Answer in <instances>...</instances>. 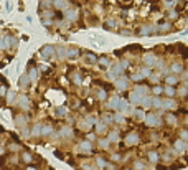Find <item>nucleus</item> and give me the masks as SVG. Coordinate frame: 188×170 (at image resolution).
<instances>
[{
    "label": "nucleus",
    "instance_id": "58836bf2",
    "mask_svg": "<svg viewBox=\"0 0 188 170\" xmlns=\"http://www.w3.org/2000/svg\"><path fill=\"white\" fill-rule=\"evenodd\" d=\"M56 7L58 8H63L64 7V2H63V0H56Z\"/></svg>",
    "mask_w": 188,
    "mask_h": 170
},
{
    "label": "nucleus",
    "instance_id": "de8ad7c7",
    "mask_svg": "<svg viewBox=\"0 0 188 170\" xmlns=\"http://www.w3.org/2000/svg\"><path fill=\"white\" fill-rule=\"evenodd\" d=\"M27 170H37V168H35V167H32V165H30V167H27Z\"/></svg>",
    "mask_w": 188,
    "mask_h": 170
},
{
    "label": "nucleus",
    "instance_id": "393cba45",
    "mask_svg": "<svg viewBox=\"0 0 188 170\" xmlns=\"http://www.w3.org/2000/svg\"><path fill=\"white\" fill-rule=\"evenodd\" d=\"M94 61H96V56H94V55H87L86 63H94Z\"/></svg>",
    "mask_w": 188,
    "mask_h": 170
},
{
    "label": "nucleus",
    "instance_id": "4be33fe9",
    "mask_svg": "<svg viewBox=\"0 0 188 170\" xmlns=\"http://www.w3.org/2000/svg\"><path fill=\"white\" fill-rule=\"evenodd\" d=\"M37 76H38V73H37V69H32V71H30V76H28V78H30V79H37Z\"/></svg>",
    "mask_w": 188,
    "mask_h": 170
},
{
    "label": "nucleus",
    "instance_id": "20e7f679",
    "mask_svg": "<svg viewBox=\"0 0 188 170\" xmlns=\"http://www.w3.org/2000/svg\"><path fill=\"white\" fill-rule=\"evenodd\" d=\"M18 106H20L22 109H28V106H30V101H28L27 96H20V99H18Z\"/></svg>",
    "mask_w": 188,
    "mask_h": 170
},
{
    "label": "nucleus",
    "instance_id": "f3484780",
    "mask_svg": "<svg viewBox=\"0 0 188 170\" xmlns=\"http://www.w3.org/2000/svg\"><path fill=\"white\" fill-rule=\"evenodd\" d=\"M175 147H177V150H183V147H185L183 140H177V142H175Z\"/></svg>",
    "mask_w": 188,
    "mask_h": 170
},
{
    "label": "nucleus",
    "instance_id": "cd10ccee",
    "mask_svg": "<svg viewBox=\"0 0 188 170\" xmlns=\"http://www.w3.org/2000/svg\"><path fill=\"white\" fill-rule=\"evenodd\" d=\"M97 98H99V99H106V91L99 89V91H97Z\"/></svg>",
    "mask_w": 188,
    "mask_h": 170
},
{
    "label": "nucleus",
    "instance_id": "412c9836",
    "mask_svg": "<svg viewBox=\"0 0 188 170\" xmlns=\"http://www.w3.org/2000/svg\"><path fill=\"white\" fill-rule=\"evenodd\" d=\"M107 140H109V142H114V140H117V132H111Z\"/></svg>",
    "mask_w": 188,
    "mask_h": 170
},
{
    "label": "nucleus",
    "instance_id": "f03ea898",
    "mask_svg": "<svg viewBox=\"0 0 188 170\" xmlns=\"http://www.w3.org/2000/svg\"><path fill=\"white\" fill-rule=\"evenodd\" d=\"M3 43H5V48L12 50L13 46H17V40L13 37H7V38H3Z\"/></svg>",
    "mask_w": 188,
    "mask_h": 170
},
{
    "label": "nucleus",
    "instance_id": "7ed1b4c3",
    "mask_svg": "<svg viewBox=\"0 0 188 170\" xmlns=\"http://www.w3.org/2000/svg\"><path fill=\"white\" fill-rule=\"evenodd\" d=\"M79 149L83 150V152H86V154H87V152H91L92 145H91V142H89V140H83V142L79 144Z\"/></svg>",
    "mask_w": 188,
    "mask_h": 170
},
{
    "label": "nucleus",
    "instance_id": "dca6fc26",
    "mask_svg": "<svg viewBox=\"0 0 188 170\" xmlns=\"http://www.w3.org/2000/svg\"><path fill=\"white\" fill-rule=\"evenodd\" d=\"M25 116H17V124H18V126H23V124H25Z\"/></svg>",
    "mask_w": 188,
    "mask_h": 170
},
{
    "label": "nucleus",
    "instance_id": "2f4dec72",
    "mask_svg": "<svg viewBox=\"0 0 188 170\" xmlns=\"http://www.w3.org/2000/svg\"><path fill=\"white\" fill-rule=\"evenodd\" d=\"M180 136H181V140H183V139L188 140V131H181V132H180Z\"/></svg>",
    "mask_w": 188,
    "mask_h": 170
},
{
    "label": "nucleus",
    "instance_id": "423d86ee",
    "mask_svg": "<svg viewBox=\"0 0 188 170\" xmlns=\"http://www.w3.org/2000/svg\"><path fill=\"white\" fill-rule=\"evenodd\" d=\"M158 124V117H155L154 114H149L147 116V126H155Z\"/></svg>",
    "mask_w": 188,
    "mask_h": 170
},
{
    "label": "nucleus",
    "instance_id": "37998d69",
    "mask_svg": "<svg viewBox=\"0 0 188 170\" xmlns=\"http://www.w3.org/2000/svg\"><path fill=\"white\" fill-rule=\"evenodd\" d=\"M154 92H155V94H160V92H162V88H154Z\"/></svg>",
    "mask_w": 188,
    "mask_h": 170
},
{
    "label": "nucleus",
    "instance_id": "4c0bfd02",
    "mask_svg": "<svg viewBox=\"0 0 188 170\" xmlns=\"http://www.w3.org/2000/svg\"><path fill=\"white\" fill-rule=\"evenodd\" d=\"M73 81H74L76 84H79V83H81V78H79L78 74H74V76H73Z\"/></svg>",
    "mask_w": 188,
    "mask_h": 170
},
{
    "label": "nucleus",
    "instance_id": "9b49d317",
    "mask_svg": "<svg viewBox=\"0 0 188 170\" xmlns=\"http://www.w3.org/2000/svg\"><path fill=\"white\" fill-rule=\"evenodd\" d=\"M76 17H78V12L76 10H68L66 12V18L68 20H76Z\"/></svg>",
    "mask_w": 188,
    "mask_h": 170
},
{
    "label": "nucleus",
    "instance_id": "9d476101",
    "mask_svg": "<svg viewBox=\"0 0 188 170\" xmlns=\"http://www.w3.org/2000/svg\"><path fill=\"white\" fill-rule=\"evenodd\" d=\"M78 55H79V50H76V48H69L66 51V56H69V58H76Z\"/></svg>",
    "mask_w": 188,
    "mask_h": 170
},
{
    "label": "nucleus",
    "instance_id": "bb28decb",
    "mask_svg": "<svg viewBox=\"0 0 188 170\" xmlns=\"http://www.w3.org/2000/svg\"><path fill=\"white\" fill-rule=\"evenodd\" d=\"M8 147H10L12 152H15V150H18V149H20V145H18V144H10Z\"/></svg>",
    "mask_w": 188,
    "mask_h": 170
},
{
    "label": "nucleus",
    "instance_id": "f8f14e48",
    "mask_svg": "<svg viewBox=\"0 0 188 170\" xmlns=\"http://www.w3.org/2000/svg\"><path fill=\"white\" fill-rule=\"evenodd\" d=\"M131 101H132V102H140V94H139V91H136V92H132V94H131Z\"/></svg>",
    "mask_w": 188,
    "mask_h": 170
},
{
    "label": "nucleus",
    "instance_id": "c85d7f7f",
    "mask_svg": "<svg viewBox=\"0 0 188 170\" xmlns=\"http://www.w3.org/2000/svg\"><path fill=\"white\" fill-rule=\"evenodd\" d=\"M99 63H101L102 66H109V60H107V58H101V60H99Z\"/></svg>",
    "mask_w": 188,
    "mask_h": 170
},
{
    "label": "nucleus",
    "instance_id": "7c9ffc66",
    "mask_svg": "<svg viewBox=\"0 0 188 170\" xmlns=\"http://www.w3.org/2000/svg\"><path fill=\"white\" fill-rule=\"evenodd\" d=\"M104 129H106V126L102 122H97V132H104Z\"/></svg>",
    "mask_w": 188,
    "mask_h": 170
},
{
    "label": "nucleus",
    "instance_id": "2eb2a0df",
    "mask_svg": "<svg viewBox=\"0 0 188 170\" xmlns=\"http://www.w3.org/2000/svg\"><path fill=\"white\" fill-rule=\"evenodd\" d=\"M55 51H56L58 55H60V58H64V56H66V50H64V48H61V46H60V48H56Z\"/></svg>",
    "mask_w": 188,
    "mask_h": 170
},
{
    "label": "nucleus",
    "instance_id": "0eeeda50",
    "mask_svg": "<svg viewBox=\"0 0 188 170\" xmlns=\"http://www.w3.org/2000/svg\"><path fill=\"white\" fill-rule=\"evenodd\" d=\"M20 86L22 88H28V86H30V78H28V74H25V76H22V78H20Z\"/></svg>",
    "mask_w": 188,
    "mask_h": 170
},
{
    "label": "nucleus",
    "instance_id": "a19ab883",
    "mask_svg": "<svg viewBox=\"0 0 188 170\" xmlns=\"http://www.w3.org/2000/svg\"><path fill=\"white\" fill-rule=\"evenodd\" d=\"M116 121L117 122H122V121H124V117H122L121 114H116Z\"/></svg>",
    "mask_w": 188,
    "mask_h": 170
},
{
    "label": "nucleus",
    "instance_id": "a211bd4d",
    "mask_svg": "<svg viewBox=\"0 0 188 170\" xmlns=\"http://www.w3.org/2000/svg\"><path fill=\"white\" fill-rule=\"evenodd\" d=\"M13 99H15V92H7V101H8V104L13 102Z\"/></svg>",
    "mask_w": 188,
    "mask_h": 170
},
{
    "label": "nucleus",
    "instance_id": "f257e3e1",
    "mask_svg": "<svg viewBox=\"0 0 188 170\" xmlns=\"http://www.w3.org/2000/svg\"><path fill=\"white\" fill-rule=\"evenodd\" d=\"M40 55H42V58H45V60H48V58H51L53 55H55V48L50 45H46L42 48V51H40Z\"/></svg>",
    "mask_w": 188,
    "mask_h": 170
},
{
    "label": "nucleus",
    "instance_id": "a878e982",
    "mask_svg": "<svg viewBox=\"0 0 188 170\" xmlns=\"http://www.w3.org/2000/svg\"><path fill=\"white\" fill-rule=\"evenodd\" d=\"M97 167H106V160L101 157H97Z\"/></svg>",
    "mask_w": 188,
    "mask_h": 170
},
{
    "label": "nucleus",
    "instance_id": "c03bdc74",
    "mask_svg": "<svg viewBox=\"0 0 188 170\" xmlns=\"http://www.w3.org/2000/svg\"><path fill=\"white\" fill-rule=\"evenodd\" d=\"M154 104H155V106H162V101H160V99H154Z\"/></svg>",
    "mask_w": 188,
    "mask_h": 170
},
{
    "label": "nucleus",
    "instance_id": "4468645a",
    "mask_svg": "<svg viewBox=\"0 0 188 170\" xmlns=\"http://www.w3.org/2000/svg\"><path fill=\"white\" fill-rule=\"evenodd\" d=\"M149 159L152 160V162H158V154H157V152H150V154H149Z\"/></svg>",
    "mask_w": 188,
    "mask_h": 170
},
{
    "label": "nucleus",
    "instance_id": "09e8293b",
    "mask_svg": "<svg viewBox=\"0 0 188 170\" xmlns=\"http://www.w3.org/2000/svg\"><path fill=\"white\" fill-rule=\"evenodd\" d=\"M186 124H188V117H186Z\"/></svg>",
    "mask_w": 188,
    "mask_h": 170
},
{
    "label": "nucleus",
    "instance_id": "8fccbe9b",
    "mask_svg": "<svg viewBox=\"0 0 188 170\" xmlns=\"http://www.w3.org/2000/svg\"><path fill=\"white\" fill-rule=\"evenodd\" d=\"M167 2H172V0H167Z\"/></svg>",
    "mask_w": 188,
    "mask_h": 170
},
{
    "label": "nucleus",
    "instance_id": "b1692460",
    "mask_svg": "<svg viewBox=\"0 0 188 170\" xmlns=\"http://www.w3.org/2000/svg\"><path fill=\"white\" fill-rule=\"evenodd\" d=\"M7 94V86H0V98H3Z\"/></svg>",
    "mask_w": 188,
    "mask_h": 170
},
{
    "label": "nucleus",
    "instance_id": "72a5a7b5",
    "mask_svg": "<svg viewBox=\"0 0 188 170\" xmlns=\"http://www.w3.org/2000/svg\"><path fill=\"white\" fill-rule=\"evenodd\" d=\"M172 68H173V71H175V73H178V71H181V66H180V64H177V63H175V64H173Z\"/></svg>",
    "mask_w": 188,
    "mask_h": 170
},
{
    "label": "nucleus",
    "instance_id": "5701e85b",
    "mask_svg": "<svg viewBox=\"0 0 188 170\" xmlns=\"http://www.w3.org/2000/svg\"><path fill=\"white\" fill-rule=\"evenodd\" d=\"M167 83H168V84H175V83H177V78H175V76H168V78H167Z\"/></svg>",
    "mask_w": 188,
    "mask_h": 170
},
{
    "label": "nucleus",
    "instance_id": "473e14b6",
    "mask_svg": "<svg viewBox=\"0 0 188 170\" xmlns=\"http://www.w3.org/2000/svg\"><path fill=\"white\" fill-rule=\"evenodd\" d=\"M165 92H167L168 96H173V94H175V91H173V89H172V88H170V86H168V88H165Z\"/></svg>",
    "mask_w": 188,
    "mask_h": 170
},
{
    "label": "nucleus",
    "instance_id": "79ce46f5",
    "mask_svg": "<svg viewBox=\"0 0 188 170\" xmlns=\"http://www.w3.org/2000/svg\"><path fill=\"white\" fill-rule=\"evenodd\" d=\"M167 121H168V122H172V124H173V122L177 121V119H175V116H168V117H167Z\"/></svg>",
    "mask_w": 188,
    "mask_h": 170
},
{
    "label": "nucleus",
    "instance_id": "6ab92c4d",
    "mask_svg": "<svg viewBox=\"0 0 188 170\" xmlns=\"http://www.w3.org/2000/svg\"><path fill=\"white\" fill-rule=\"evenodd\" d=\"M126 83H127L126 79H119V81H117V88H119V89H124V88H126Z\"/></svg>",
    "mask_w": 188,
    "mask_h": 170
},
{
    "label": "nucleus",
    "instance_id": "a18cd8bd",
    "mask_svg": "<svg viewBox=\"0 0 188 170\" xmlns=\"http://www.w3.org/2000/svg\"><path fill=\"white\" fill-rule=\"evenodd\" d=\"M5 48V43H3V38H0V50Z\"/></svg>",
    "mask_w": 188,
    "mask_h": 170
},
{
    "label": "nucleus",
    "instance_id": "49530a36",
    "mask_svg": "<svg viewBox=\"0 0 188 170\" xmlns=\"http://www.w3.org/2000/svg\"><path fill=\"white\" fill-rule=\"evenodd\" d=\"M64 114V111H63V108H60V109H58V116H63Z\"/></svg>",
    "mask_w": 188,
    "mask_h": 170
},
{
    "label": "nucleus",
    "instance_id": "ea45409f",
    "mask_svg": "<svg viewBox=\"0 0 188 170\" xmlns=\"http://www.w3.org/2000/svg\"><path fill=\"white\" fill-rule=\"evenodd\" d=\"M136 168H137V170L144 168V163H142V162H136Z\"/></svg>",
    "mask_w": 188,
    "mask_h": 170
},
{
    "label": "nucleus",
    "instance_id": "f704fd0d",
    "mask_svg": "<svg viewBox=\"0 0 188 170\" xmlns=\"http://www.w3.org/2000/svg\"><path fill=\"white\" fill-rule=\"evenodd\" d=\"M117 104H119V99H117V98H114L112 101H111V108H116Z\"/></svg>",
    "mask_w": 188,
    "mask_h": 170
},
{
    "label": "nucleus",
    "instance_id": "6e6552de",
    "mask_svg": "<svg viewBox=\"0 0 188 170\" xmlns=\"http://www.w3.org/2000/svg\"><path fill=\"white\" fill-rule=\"evenodd\" d=\"M32 136H33V137L42 136V126H40V124H35L33 129H32Z\"/></svg>",
    "mask_w": 188,
    "mask_h": 170
},
{
    "label": "nucleus",
    "instance_id": "e433bc0d",
    "mask_svg": "<svg viewBox=\"0 0 188 170\" xmlns=\"http://www.w3.org/2000/svg\"><path fill=\"white\" fill-rule=\"evenodd\" d=\"M140 102L145 104V106H149V104H150V99H149V98H144V99H140Z\"/></svg>",
    "mask_w": 188,
    "mask_h": 170
},
{
    "label": "nucleus",
    "instance_id": "aec40b11",
    "mask_svg": "<svg viewBox=\"0 0 188 170\" xmlns=\"http://www.w3.org/2000/svg\"><path fill=\"white\" fill-rule=\"evenodd\" d=\"M145 63L147 64H154V56H152V55H145Z\"/></svg>",
    "mask_w": 188,
    "mask_h": 170
},
{
    "label": "nucleus",
    "instance_id": "c9c22d12",
    "mask_svg": "<svg viewBox=\"0 0 188 170\" xmlns=\"http://www.w3.org/2000/svg\"><path fill=\"white\" fill-rule=\"evenodd\" d=\"M99 144H101L102 147H106V145H109V140L107 139H101V140H99Z\"/></svg>",
    "mask_w": 188,
    "mask_h": 170
},
{
    "label": "nucleus",
    "instance_id": "c756f323",
    "mask_svg": "<svg viewBox=\"0 0 188 170\" xmlns=\"http://www.w3.org/2000/svg\"><path fill=\"white\" fill-rule=\"evenodd\" d=\"M173 106H175L173 101H165V102H163V108H173Z\"/></svg>",
    "mask_w": 188,
    "mask_h": 170
},
{
    "label": "nucleus",
    "instance_id": "ddd939ff",
    "mask_svg": "<svg viewBox=\"0 0 188 170\" xmlns=\"http://www.w3.org/2000/svg\"><path fill=\"white\" fill-rule=\"evenodd\" d=\"M51 131H53L51 126H43V127H42V136H48Z\"/></svg>",
    "mask_w": 188,
    "mask_h": 170
},
{
    "label": "nucleus",
    "instance_id": "1a4fd4ad",
    "mask_svg": "<svg viewBox=\"0 0 188 170\" xmlns=\"http://www.w3.org/2000/svg\"><path fill=\"white\" fill-rule=\"evenodd\" d=\"M22 159H23V162L32 163V162H33V155L30 154V152H23V154H22Z\"/></svg>",
    "mask_w": 188,
    "mask_h": 170
},
{
    "label": "nucleus",
    "instance_id": "39448f33",
    "mask_svg": "<svg viewBox=\"0 0 188 170\" xmlns=\"http://www.w3.org/2000/svg\"><path fill=\"white\" fill-rule=\"evenodd\" d=\"M137 140H139L137 134H129V136L126 137V144H127V145H132V144H136Z\"/></svg>",
    "mask_w": 188,
    "mask_h": 170
}]
</instances>
